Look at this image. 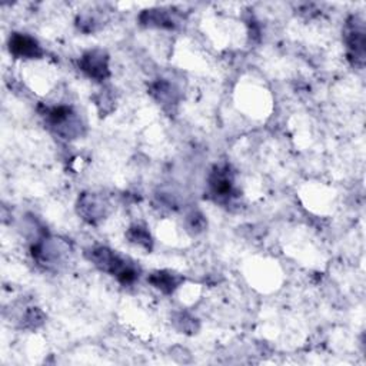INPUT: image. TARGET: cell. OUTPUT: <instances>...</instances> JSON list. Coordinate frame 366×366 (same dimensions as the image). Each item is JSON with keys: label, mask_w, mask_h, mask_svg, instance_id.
Returning <instances> with one entry per match:
<instances>
[{"label": "cell", "mask_w": 366, "mask_h": 366, "mask_svg": "<svg viewBox=\"0 0 366 366\" xmlns=\"http://www.w3.org/2000/svg\"><path fill=\"white\" fill-rule=\"evenodd\" d=\"M346 46L349 50V57L353 60L355 66H363L365 62V30L363 25L358 19H352L348 23L346 33Z\"/></svg>", "instance_id": "obj_2"}, {"label": "cell", "mask_w": 366, "mask_h": 366, "mask_svg": "<svg viewBox=\"0 0 366 366\" xmlns=\"http://www.w3.org/2000/svg\"><path fill=\"white\" fill-rule=\"evenodd\" d=\"M129 236H131L132 242L138 243V245L149 248V245H150V235L148 233V230L145 228H141V226L131 228Z\"/></svg>", "instance_id": "obj_8"}, {"label": "cell", "mask_w": 366, "mask_h": 366, "mask_svg": "<svg viewBox=\"0 0 366 366\" xmlns=\"http://www.w3.org/2000/svg\"><path fill=\"white\" fill-rule=\"evenodd\" d=\"M211 187L213 192L219 196H229L232 194V179L229 176L228 169L218 167L212 177H211Z\"/></svg>", "instance_id": "obj_6"}, {"label": "cell", "mask_w": 366, "mask_h": 366, "mask_svg": "<svg viewBox=\"0 0 366 366\" xmlns=\"http://www.w3.org/2000/svg\"><path fill=\"white\" fill-rule=\"evenodd\" d=\"M78 209L83 219L89 220L90 223H95L98 219L105 216V202L95 195H82L78 203Z\"/></svg>", "instance_id": "obj_5"}, {"label": "cell", "mask_w": 366, "mask_h": 366, "mask_svg": "<svg viewBox=\"0 0 366 366\" xmlns=\"http://www.w3.org/2000/svg\"><path fill=\"white\" fill-rule=\"evenodd\" d=\"M81 69L92 79L100 82L109 76L107 56L102 50H90L83 54L81 60Z\"/></svg>", "instance_id": "obj_3"}, {"label": "cell", "mask_w": 366, "mask_h": 366, "mask_svg": "<svg viewBox=\"0 0 366 366\" xmlns=\"http://www.w3.org/2000/svg\"><path fill=\"white\" fill-rule=\"evenodd\" d=\"M179 278L176 276V275H173L172 272H156V273H153L150 278H149V282L155 286V288H158V289H160L162 292H165V293H170V292H173L175 290V288L179 285Z\"/></svg>", "instance_id": "obj_7"}, {"label": "cell", "mask_w": 366, "mask_h": 366, "mask_svg": "<svg viewBox=\"0 0 366 366\" xmlns=\"http://www.w3.org/2000/svg\"><path fill=\"white\" fill-rule=\"evenodd\" d=\"M9 49L11 53L22 59H37L43 54V50L39 46V43L33 37L22 33H15L11 36Z\"/></svg>", "instance_id": "obj_4"}, {"label": "cell", "mask_w": 366, "mask_h": 366, "mask_svg": "<svg viewBox=\"0 0 366 366\" xmlns=\"http://www.w3.org/2000/svg\"><path fill=\"white\" fill-rule=\"evenodd\" d=\"M89 258L98 268L116 276L117 281L124 285L134 283L139 276V269H136L135 265L129 264L125 258L119 256L107 248L99 247L92 249Z\"/></svg>", "instance_id": "obj_1"}]
</instances>
